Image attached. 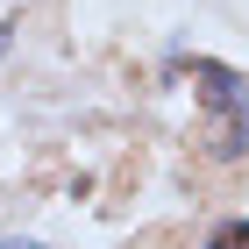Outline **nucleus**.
Here are the masks:
<instances>
[{
	"instance_id": "1",
	"label": "nucleus",
	"mask_w": 249,
	"mask_h": 249,
	"mask_svg": "<svg viewBox=\"0 0 249 249\" xmlns=\"http://www.w3.org/2000/svg\"><path fill=\"white\" fill-rule=\"evenodd\" d=\"M185 71L199 86V107H207V157L213 164H242L249 157V78L213 64V57H192Z\"/></svg>"
},
{
	"instance_id": "2",
	"label": "nucleus",
	"mask_w": 249,
	"mask_h": 249,
	"mask_svg": "<svg viewBox=\"0 0 249 249\" xmlns=\"http://www.w3.org/2000/svg\"><path fill=\"white\" fill-rule=\"evenodd\" d=\"M207 249H249V221H221L207 235Z\"/></svg>"
},
{
	"instance_id": "3",
	"label": "nucleus",
	"mask_w": 249,
	"mask_h": 249,
	"mask_svg": "<svg viewBox=\"0 0 249 249\" xmlns=\"http://www.w3.org/2000/svg\"><path fill=\"white\" fill-rule=\"evenodd\" d=\"M0 249H43V242H0Z\"/></svg>"
}]
</instances>
